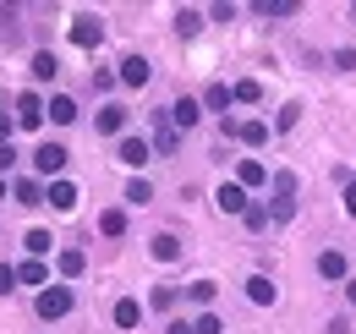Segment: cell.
<instances>
[{
    "label": "cell",
    "mask_w": 356,
    "mask_h": 334,
    "mask_svg": "<svg viewBox=\"0 0 356 334\" xmlns=\"http://www.w3.org/2000/svg\"><path fill=\"white\" fill-rule=\"evenodd\" d=\"M264 137H268V126H264V121H241V143H247V148H258Z\"/></svg>",
    "instance_id": "cell-29"
},
{
    "label": "cell",
    "mask_w": 356,
    "mask_h": 334,
    "mask_svg": "<svg viewBox=\"0 0 356 334\" xmlns=\"http://www.w3.org/2000/svg\"><path fill=\"white\" fill-rule=\"evenodd\" d=\"M127 203H137V209H143V203H154V186H148L143 175H137L132 186H127Z\"/></svg>",
    "instance_id": "cell-28"
},
{
    "label": "cell",
    "mask_w": 356,
    "mask_h": 334,
    "mask_svg": "<svg viewBox=\"0 0 356 334\" xmlns=\"http://www.w3.org/2000/svg\"><path fill=\"white\" fill-rule=\"evenodd\" d=\"M44 280H49V269L39 263V257H28V263L17 269V285H44Z\"/></svg>",
    "instance_id": "cell-20"
},
{
    "label": "cell",
    "mask_w": 356,
    "mask_h": 334,
    "mask_svg": "<svg viewBox=\"0 0 356 334\" xmlns=\"http://www.w3.org/2000/svg\"><path fill=\"white\" fill-rule=\"evenodd\" d=\"M121 132H127V110L121 104H104L99 110V137H121Z\"/></svg>",
    "instance_id": "cell-9"
},
{
    "label": "cell",
    "mask_w": 356,
    "mask_h": 334,
    "mask_svg": "<svg viewBox=\"0 0 356 334\" xmlns=\"http://www.w3.org/2000/svg\"><path fill=\"white\" fill-rule=\"evenodd\" d=\"M44 116H49V121H55V126H72V121H77V104H72L66 93H55V99H49V104H44Z\"/></svg>",
    "instance_id": "cell-14"
},
{
    "label": "cell",
    "mask_w": 356,
    "mask_h": 334,
    "mask_svg": "<svg viewBox=\"0 0 356 334\" xmlns=\"http://www.w3.org/2000/svg\"><path fill=\"white\" fill-rule=\"evenodd\" d=\"M11 198H17V203H22V209H33V203H44V186H39V181H28V175H22V181H17V186H11Z\"/></svg>",
    "instance_id": "cell-17"
},
{
    "label": "cell",
    "mask_w": 356,
    "mask_h": 334,
    "mask_svg": "<svg viewBox=\"0 0 356 334\" xmlns=\"http://www.w3.org/2000/svg\"><path fill=\"white\" fill-rule=\"evenodd\" d=\"M137 324H143V307H137L132 296H127V301H115V329H137Z\"/></svg>",
    "instance_id": "cell-18"
},
{
    "label": "cell",
    "mask_w": 356,
    "mask_h": 334,
    "mask_svg": "<svg viewBox=\"0 0 356 334\" xmlns=\"http://www.w3.org/2000/svg\"><path fill=\"white\" fill-rule=\"evenodd\" d=\"M17 291V269H11V263H0V296H11Z\"/></svg>",
    "instance_id": "cell-37"
},
{
    "label": "cell",
    "mask_w": 356,
    "mask_h": 334,
    "mask_svg": "<svg viewBox=\"0 0 356 334\" xmlns=\"http://www.w3.org/2000/svg\"><path fill=\"white\" fill-rule=\"evenodd\" d=\"M176 121L165 116V110H154V154H176Z\"/></svg>",
    "instance_id": "cell-5"
},
{
    "label": "cell",
    "mask_w": 356,
    "mask_h": 334,
    "mask_svg": "<svg viewBox=\"0 0 356 334\" xmlns=\"http://www.w3.org/2000/svg\"><path fill=\"white\" fill-rule=\"evenodd\" d=\"M170 307H176V291H170V285H159V291H154V312H170Z\"/></svg>",
    "instance_id": "cell-36"
},
{
    "label": "cell",
    "mask_w": 356,
    "mask_h": 334,
    "mask_svg": "<svg viewBox=\"0 0 356 334\" xmlns=\"http://www.w3.org/2000/svg\"><path fill=\"white\" fill-rule=\"evenodd\" d=\"M22 247L33 252V257H44V252L55 247V236H49V230H28V236H22Z\"/></svg>",
    "instance_id": "cell-25"
},
{
    "label": "cell",
    "mask_w": 356,
    "mask_h": 334,
    "mask_svg": "<svg viewBox=\"0 0 356 334\" xmlns=\"http://www.w3.org/2000/svg\"><path fill=\"white\" fill-rule=\"evenodd\" d=\"M334 72H356V49H334Z\"/></svg>",
    "instance_id": "cell-38"
},
{
    "label": "cell",
    "mask_w": 356,
    "mask_h": 334,
    "mask_svg": "<svg viewBox=\"0 0 356 334\" xmlns=\"http://www.w3.org/2000/svg\"><path fill=\"white\" fill-rule=\"evenodd\" d=\"M214 291H220L214 280H192V285H186V296H192L197 307H209V301H214Z\"/></svg>",
    "instance_id": "cell-27"
},
{
    "label": "cell",
    "mask_w": 356,
    "mask_h": 334,
    "mask_svg": "<svg viewBox=\"0 0 356 334\" xmlns=\"http://www.w3.org/2000/svg\"><path fill=\"white\" fill-rule=\"evenodd\" d=\"M17 126H22V132L44 126V99H39V93H22V99H17Z\"/></svg>",
    "instance_id": "cell-4"
},
{
    "label": "cell",
    "mask_w": 356,
    "mask_h": 334,
    "mask_svg": "<svg viewBox=\"0 0 356 334\" xmlns=\"http://www.w3.org/2000/svg\"><path fill=\"white\" fill-rule=\"evenodd\" d=\"M33 170L60 181V170H66V148H60V143H44V148H33Z\"/></svg>",
    "instance_id": "cell-3"
},
{
    "label": "cell",
    "mask_w": 356,
    "mask_h": 334,
    "mask_svg": "<svg viewBox=\"0 0 356 334\" xmlns=\"http://www.w3.org/2000/svg\"><path fill=\"white\" fill-rule=\"evenodd\" d=\"M268 181V170L258 165V159H241V165H236V186H241V192H252V186H264Z\"/></svg>",
    "instance_id": "cell-10"
},
{
    "label": "cell",
    "mask_w": 356,
    "mask_h": 334,
    "mask_svg": "<svg viewBox=\"0 0 356 334\" xmlns=\"http://www.w3.org/2000/svg\"><path fill=\"white\" fill-rule=\"evenodd\" d=\"M214 198H220V209H225V214H247V203H252V198H247V192H241L236 181H225Z\"/></svg>",
    "instance_id": "cell-11"
},
{
    "label": "cell",
    "mask_w": 356,
    "mask_h": 334,
    "mask_svg": "<svg viewBox=\"0 0 356 334\" xmlns=\"http://www.w3.org/2000/svg\"><path fill=\"white\" fill-rule=\"evenodd\" d=\"M115 77H121V83H127V88H148V77H154V66H148V61H143V55H127V61H121V72H115Z\"/></svg>",
    "instance_id": "cell-6"
},
{
    "label": "cell",
    "mask_w": 356,
    "mask_h": 334,
    "mask_svg": "<svg viewBox=\"0 0 356 334\" xmlns=\"http://www.w3.org/2000/svg\"><path fill=\"white\" fill-rule=\"evenodd\" d=\"M115 154H121V165H132V170L154 159V148H148L143 137H121V148H115Z\"/></svg>",
    "instance_id": "cell-8"
},
{
    "label": "cell",
    "mask_w": 356,
    "mask_h": 334,
    "mask_svg": "<svg viewBox=\"0 0 356 334\" xmlns=\"http://www.w3.org/2000/svg\"><path fill=\"white\" fill-rule=\"evenodd\" d=\"M99 230H104V236H127V214H121V209H104V214H99Z\"/></svg>",
    "instance_id": "cell-23"
},
{
    "label": "cell",
    "mask_w": 356,
    "mask_h": 334,
    "mask_svg": "<svg viewBox=\"0 0 356 334\" xmlns=\"http://www.w3.org/2000/svg\"><path fill=\"white\" fill-rule=\"evenodd\" d=\"M197 116H203V110H197V99H176V104H170V121H176V132L197 126Z\"/></svg>",
    "instance_id": "cell-15"
},
{
    "label": "cell",
    "mask_w": 356,
    "mask_h": 334,
    "mask_svg": "<svg viewBox=\"0 0 356 334\" xmlns=\"http://www.w3.org/2000/svg\"><path fill=\"white\" fill-rule=\"evenodd\" d=\"M291 214H296V198H280V192H274V203H268V219H291Z\"/></svg>",
    "instance_id": "cell-30"
},
{
    "label": "cell",
    "mask_w": 356,
    "mask_h": 334,
    "mask_svg": "<svg viewBox=\"0 0 356 334\" xmlns=\"http://www.w3.org/2000/svg\"><path fill=\"white\" fill-rule=\"evenodd\" d=\"M274 192H280V198H296V175L280 170V175H274Z\"/></svg>",
    "instance_id": "cell-35"
},
{
    "label": "cell",
    "mask_w": 356,
    "mask_h": 334,
    "mask_svg": "<svg viewBox=\"0 0 356 334\" xmlns=\"http://www.w3.org/2000/svg\"><path fill=\"white\" fill-rule=\"evenodd\" d=\"M346 214H356V181L346 186Z\"/></svg>",
    "instance_id": "cell-41"
},
{
    "label": "cell",
    "mask_w": 356,
    "mask_h": 334,
    "mask_svg": "<svg viewBox=\"0 0 356 334\" xmlns=\"http://www.w3.org/2000/svg\"><path fill=\"white\" fill-rule=\"evenodd\" d=\"M72 44H77V49H99V44H104V22H99V17H77V22H72Z\"/></svg>",
    "instance_id": "cell-2"
},
{
    "label": "cell",
    "mask_w": 356,
    "mask_h": 334,
    "mask_svg": "<svg viewBox=\"0 0 356 334\" xmlns=\"http://www.w3.org/2000/svg\"><path fill=\"white\" fill-rule=\"evenodd\" d=\"M230 93H236V104H258V99H264V83H258V77H241V83H230Z\"/></svg>",
    "instance_id": "cell-19"
},
{
    "label": "cell",
    "mask_w": 356,
    "mask_h": 334,
    "mask_svg": "<svg viewBox=\"0 0 356 334\" xmlns=\"http://www.w3.org/2000/svg\"><path fill=\"white\" fill-rule=\"evenodd\" d=\"M318 274H323V280H351V274H346V252H318Z\"/></svg>",
    "instance_id": "cell-12"
},
{
    "label": "cell",
    "mask_w": 356,
    "mask_h": 334,
    "mask_svg": "<svg viewBox=\"0 0 356 334\" xmlns=\"http://www.w3.org/2000/svg\"><path fill=\"white\" fill-rule=\"evenodd\" d=\"M165 334H197V329H192V324H170Z\"/></svg>",
    "instance_id": "cell-42"
},
{
    "label": "cell",
    "mask_w": 356,
    "mask_h": 334,
    "mask_svg": "<svg viewBox=\"0 0 356 334\" xmlns=\"http://www.w3.org/2000/svg\"><path fill=\"white\" fill-rule=\"evenodd\" d=\"M55 269H60V280H77V274L88 269V257H83V252H77V247H66V252H60V257H55Z\"/></svg>",
    "instance_id": "cell-16"
},
{
    "label": "cell",
    "mask_w": 356,
    "mask_h": 334,
    "mask_svg": "<svg viewBox=\"0 0 356 334\" xmlns=\"http://www.w3.org/2000/svg\"><path fill=\"white\" fill-rule=\"evenodd\" d=\"M77 198H83V192H77V186H72L66 175H60V181H55V186L44 192V203H55L60 214H72V209H77Z\"/></svg>",
    "instance_id": "cell-7"
},
{
    "label": "cell",
    "mask_w": 356,
    "mask_h": 334,
    "mask_svg": "<svg viewBox=\"0 0 356 334\" xmlns=\"http://www.w3.org/2000/svg\"><path fill=\"white\" fill-rule=\"evenodd\" d=\"M230 104H236V93H230L225 83H214L209 93H203V110H230Z\"/></svg>",
    "instance_id": "cell-22"
},
{
    "label": "cell",
    "mask_w": 356,
    "mask_h": 334,
    "mask_svg": "<svg viewBox=\"0 0 356 334\" xmlns=\"http://www.w3.org/2000/svg\"><path fill=\"white\" fill-rule=\"evenodd\" d=\"M346 296H351V307H356V274H351V280H346Z\"/></svg>",
    "instance_id": "cell-43"
},
{
    "label": "cell",
    "mask_w": 356,
    "mask_h": 334,
    "mask_svg": "<svg viewBox=\"0 0 356 334\" xmlns=\"http://www.w3.org/2000/svg\"><path fill=\"white\" fill-rule=\"evenodd\" d=\"M55 72H60V61H55L49 49H39V55H33V77H39V83H49Z\"/></svg>",
    "instance_id": "cell-24"
},
{
    "label": "cell",
    "mask_w": 356,
    "mask_h": 334,
    "mask_svg": "<svg viewBox=\"0 0 356 334\" xmlns=\"http://www.w3.org/2000/svg\"><path fill=\"white\" fill-rule=\"evenodd\" d=\"M11 126H17V116H6V110H0V143L11 137Z\"/></svg>",
    "instance_id": "cell-40"
},
{
    "label": "cell",
    "mask_w": 356,
    "mask_h": 334,
    "mask_svg": "<svg viewBox=\"0 0 356 334\" xmlns=\"http://www.w3.org/2000/svg\"><path fill=\"white\" fill-rule=\"evenodd\" d=\"M197 334H225V324L214 318V312H197V324H192Z\"/></svg>",
    "instance_id": "cell-34"
},
{
    "label": "cell",
    "mask_w": 356,
    "mask_h": 334,
    "mask_svg": "<svg viewBox=\"0 0 356 334\" xmlns=\"http://www.w3.org/2000/svg\"><path fill=\"white\" fill-rule=\"evenodd\" d=\"M66 312H72V291H66V285H44V291H39V318L55 324V318H66Z\"/></svg>",
    "instance_id": "cell-1"
},
{
    "label": "cell",
    "mask_w": 356,
    "mask_h": 334,
    "mask_svg": "<svg viewBox=\"0 0 356 334\" xmlns=\"http://www.w3.org/2000/svg\"><path fill=\"white\" fill-rule=\"evenodd\" d=\"M302 121V110H296V104H285V110H280V116H274V132H291V126Z\"/></svg>",
    "instance_id": "cell-33"
},
{
    "label": "cell",
    "mask_w": 356,
    "mask_h": 334,
    "mask_svg": "<svg viewBox=\"0 0 356 334\" xmlns=\"http://www.w3.org/2000/svg\"><path fill=\"white\" fill-rule=\"evenodd\" d=\"M241 219H247V230H264V225H268V209H264V203H247Z\"/></svg>",
    "instance_id": "cell-31"
},
{
    "label": "cell",
    "mask_w": 356,
    "mask_h": 334,
    "mask_svg": "<svg viewBox=\"0 0 356 334\" xmlns=\"http://www.w3.org/2000/svg\"><path fill=\"white\" fill-rule=\"evenodd\" d=\"M154 257H159V263H176L181 241H176V236H154Z\"/></svg>",
    "instance_id": "cell-26"
},
{
    "label": "cell",
    "mask_w": 356,
    "mask_h": 334,
    "mask_svg": "<svg viewBox=\"0 0 356 334\" xmlns=\"http://www.w3.org/2000/svg\"><path fill=\"white\" fill-rule=\"evenodd\" d=\"M6 192H11V186H6V175H0V198H6Z\"/></svg>",
    "instance_id": "cell-44"
},
{
    "label": "cell",
    "mask_w": 356,
    "mask_h": 334,
    "mask_svg": "<svg viewBox=\"0 0 356 334\" xmlns=\"http://www.w3.org/2000/svg\"><path fill=\"white\" fill-rule=\"evenodd\" d=\"M274 280H268V274H252V280H247V301H258V307H274Z\"/></svg>",
    "instance_id": "cell-13"
},
{
    "label": "cell",
    "mask_w": 356,
    "mask_h": 334,
    "mask_svg": "<svg viewBox=\"0 0 356 334\" xmlns=\"http://www.w3.org/2000/svg\"><path fill=\"white\" fill-rule=\"evenodd\" d=\"M197 28H203V11H192V6L176 11V33H181V39H197Z\"/></svg>",
    "instance_id": "cell-21"
},
{
    "label": "cell",
    "mask_w": 356,
    "mask_h": 334,
    "mask_svg": "<svg viewBox=\"0 0 356 334\" xmlns=\"http://www.w3.org/2000/svg\"><path fill=\"white\" fill-rule=\"evenodd\" d=\"M258 11H264V17H291L296 6H291V0H258Z\"/></svg>",
    "instance_id": "cell-32"
},
{
    "label": "cell",
    "mask_w": 356,
    "mask_h": 334,
    "mask_svg": "<svg viewBox=\"0 0 356 334\" xmlns=\"http://www.w3.org/2000/svg\"><path fill=\"white\" fill-rule=\"evenodd\" d=\"M11 165H17V148H11V143H0V175H6Z\"/></svg>",
    "instance_id": "cell-39"
}]
</instances>
